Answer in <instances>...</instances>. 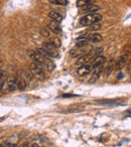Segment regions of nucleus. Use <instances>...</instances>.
Masks as SVG:
<instances>
[{
  "instance_id": "1",
  "label": "nucleus",
  "mask_w": 131,
  "mask_h": 147,
  "mask_svg": "<svg viewBox=\"0 0 131 147\" xmlns=\"http://www.w3.org/2000/svg\"><path fill=\"white\" fill-rule=\"evenodd\" d=\"M102 19V15L97 14V13H90L80 19V24L82 26H90V25L97 23Z\"/></svg>"
},
{
  "instance_id": "2",
  "label": "nucleus",
  "mask_w": 131,
  "mask_h": 147,
  "mask_svg": "<svg viewBox=\"0 0 131 147\" xmlns=\"http://www.w3.org/2000/svg\"><path fill=\"white\" fill-rule=\"evenodd\" d=\"M29 67H30V71L32 76H35L39 79H43L45 77V71H43V67H41V65H39V63H30Z\"/></svg>"
},
{
  "instance_id": "3",
  "label": "nucleus",
  "mask_w": 131,
  "mask_h": 147,
  "mask_svg": "<svg viewBox=\"0 0 131 147\" xmlns=\"http://www.w3.org/2000/svg\"><path fill=\"white\" fill-rule=\"evenodd\" d=\"M28 55H29V57L33 61V63H39V65H43V63H45V59H47L43 55H41V53L36 51H28Z\"/></svg>"
},
{
  "instance_id": "4",
  "label": "nucleus",
  "mask_w": 131,
  "mask_h": 147,
  "mask_svg": "<svg viewBox=\"0 0 131 147\" xmlns=\"http://www.w3.org/2000/svg\"><path fill=\"white\" fill-rule=\"evenodd\" d=\"M94 59H95V57H93L90 53H86V55H81V57H79L76 61V65H79V67L88 65V63H90V61H92Z\"/></svg>"
},
{
  "instance_id": "5",
  "label": "nucleus",
  "mask_w": 131,
  "mask_h": 147,
  "mask_svg": "<svg viewBox=\"0 0 131 147\" xmlns=\"http://www.w3.org/2000/svg\"><path fill=\"white\" fill-rule=\"evenodd\" d=\"M103 67H104L103 65L95 67L94 71H93L92 75H91V78L89 79V83H90V84H94V83L97 82V80L100 78L101 75L103 74Z\"/></svg>"
},
{
  "instance_id": "6",
  "label": "nucleus",
  "mask_w": 131,
  "mask_h": 147,
  "mask_svg": "<svg viewBox=\"0 0 131 147\" xmlns=\"http://www.w3.org/2000/svg\"><path fill=\"white\" fill-rule=\"evenodd\" d=\"M115 63H116V61H115L114 59H110V61L107 63V65L103 67V75H104L106 78L110 76L111 74H112L113 69H115Z\"/></svg>"
},
{
  "instance_id": "7",
  "label": "nucleus",
  "mask_w": 131,
  "mask_h": 147,
  "mask_svg": "<svg viewBox=\"0 0 131 147\" xmlns=\"http://www.w3.org/2000/svg\"><path fill=\"white\" fill-rule=\"evenodd\" d=\"M92 65H81V67H78V69H77V74H78L80 77H85L87 76V75H89V74L92 71Z\"/></svg>"
},
{
  "instance_id": "8",
  "label": "nucleus",
  "mask_w": 131,
  "mask_h": 147,
  "mask_svg": "<svg viewBox=\"0 0 131 147\" xmlns=\"http://www.w3.org/2000/svg\"><path fill=\"white\" fill-rule=\"evenodd\" d=\"M127 61H128V57H127V55H121V57H119L118 61L115 63V69H114L115 71H121V69L126 65Z\"/></svg>"
},
{
  "instance_id": "9",
  "label": "nucleus",
  "mask_w": 131,
  "mask_h": 147,
  "mask_svg": "<svg viewBox=\"0 0 131 147\" xmlns=\"http://www.w3.org/2000/svg\"><path fill=\"white\" fill-rule=\"evenodd\" d=\"M6 85H7V90L9 92H14L17 89V80L14 77H9L6 81Z\"/></svg>"
},
{
  "instance_id": "10",
  "label": "nucleus",
  "mask_w": 131,
  "mask_h": 147,
  "mask_svg": "<svg viewBox=\"0 0 131 147\" xmlns=\"http://www.w3.org/2000/svg\"><path fill=\"white\" fill-rule=\"evenodd\" d=\"M105 63H106V57H105L104 55H97V57L93 59L91 65H92V69H95V67H97L103 65Z\"/></svg>"
},
{
  "instance_id": "11",
  "label": "nucleus",
  "mask_w": 131,
  "mask_h": 147,
  "mask_svg": "<svg viewBox=\"0 0 131 147\" xmlns=\"http://www.w3.org/2000/svg\"><path fill=\"white\" fill-rule=\"evenodd\" d=\"M47 27L53 33H61V26H59V23L55 22V21H53V20L49 21V22L47 23Z\"/></svg>"
},
{
  "instance_id": "12",
  "label": "nucleus",
  "mask_w": 131,
  "mask_h": 147,
  "mask_svg": "<svg viewBox=\"0 0 131 147\" xmlns=\"http://www.w3.org/2000/svg\"><path fill=\"white\" fill-rule=\"evenodd\" d=\"M49 17L53 21L57 22V23H61V21H63V16H61L59 12H57V11H51V12H49Z\"/></svg>"
},
{
  "instance_id": "13",
  "label": "nucleus",
  "mask_w": 131,
  "mask_h": 147,
  "mask_svg": "<svg viewBox=\"0 0 131 147\" xmlns=\"http://www.w3.org/2000/svg\"><path fill=\"white\" fill-rule=\"evenodd\" d=\"M18 78L21 79V80H24L26 83H28L29 81L31 80V74H29V73H27V71L21 69V71H18Z\"/></svg>"
},
{
  "instance_id": "14",
  "label": "nucleus",
  "mask_w": 131,
  "mask_h": 147,
  "mask_svg": "<svg viewBox=\"0 0 131 147\" xmlns=\"http://www.w3.org/2000/svg\"><path fill=\"white\" fill-rule=\"evenodd\" d=\"M98 10H100V7L97 6V5H87L85 6V9H83V12H88L89 14L90 13H96Z\"/></svg>"
},
{
  "instance_id": "15",
  "label": "nucleus",
  "mask_w": 131,
  "mask_h": 147,
  "mask_svg": "<svg viewBox=\"0 0 131 147\" xmlns=\"http://www.w3.org/2000/svg\"><path fill=\"white\" fill-rule=\"evenodd\" d=\"M55 63H53V61H51L49 59H45V61L43 63V67H45V69H47V71H51L55 69Z\"/></svg>"
},
{
  "instance_id": "16",
  "label": "nucleus",
  "mask_w": 131,
  "mask_h": 147,
  "mask_svg": "<svg viewBox=\"0 0 131 147\" xmlns=\"http://www.w3.org/2000/svg\"><path fill=\"white\" fill-rule=\"evenodd\" d=\"M102 39L103 37L100 33H92L88 37V40H91L92 42H100V41H102Z\"/></svg>"
},
{
  "instance_id": "17",
  "label": "nucleus",
  "mask_w": 131,
  "mask_h": 147,
  "mask_svg": "<svg viewBox=\"0 0 131 147\" xmlns=\"http://www.w3.org/2000/svg\"><path fill=\"white\" fill-rule=\"evenodd\" d=\"M39 33H41V35H43V37H45V38H51V31L49 30L47 27H41V28L39 29Z\"/></svg>"
},
{
  "instance_id": "18",
  "label": "nucleus",
  "mask_w": 131,
  "mask_h": 147,
  "mask_svg": "<svg viewBox=\"0 0 131 147\" xmlns=\"http://www.w3.org/2000/svg\"><path fill=\"white\" fill-rule=\"evenodd\" d=\"M27 86V83L25 82L24 80H21V79H18L17 80V90L19 91H24L25 88Z\"/></svg>"
},
{
  "instance_id": "19",
  "label": "nucleus",
  "mask_w": 131,
  "mask_h": 147,
  "mask_svg": "<svg viewBox=\"0 0 131 147\" xmlns=\"http://www.w3.org/2000/svg\"><path fill=\"white\" fill-rule=\"evenodd\" d=\"M93 0H78L77 1V6L78 7H85L87 5H90Z\"/></svg>"
},
{
  "instance_id": "20",
  "label": "nucleus",
  "mask_w": 131,
  "mask_h": 147,
  "mask_svg": "<svg viewBox=\"0 0 131 147\" xmlns=\"http://www.w3.org/2000/svg\"><path fill=\"white\" fill-rule=\"evenodd\" d=\"M51 4H55V5H67L68 1L67 0H49Z\"/></svg>"
},
{
  "instance_id": "21",
  "label": "nucleus",
  "mask_w": 131,
  "mask_h": 147,
  "mask_svg": "<svg viewBox=\"0 0 131 147\" xmlns=\"http://www.w3.org/2000/svg\"><path fill=\"white\" fill-rule=\"evenodd\" d=\"M83 109H84V107H81V106H72L70 109H68V112L70 113H75V112H80V111H82Z\"/></svg>"
},
{
  "instance_id": "22",
  "label": "nucleus",
  "mask_w": 131,
  "mask_h": 147,
  "mask_svg": "<svg viewBox=\"0 0 131 147\" xmlns=\"http://www.w3.org/2000/svg\"><path fill=\"white\" fill-rule=\"evenodd\" d=\"M119 99H113V100H98L96 101V103H98V104H111V103H113L114 104L115 102H117Z\"/></svg>"
},
{
  "instance_id": "23",
  "label": "nucleus",
  "mask_w": 131,
  "mask_h": 147,
  "mask_svg": "<svg viewBox=\"0 0 131 147\" xmlns=\"http://www.w3.org/2000/svg\"><path fill=\"white\" fill-rule=\"evenodd\" d=\"M49 41H51V42L53 43V45H55V47H57H57H61V40H59V38H57V37H53V38H51Z\"/></svg>"
},
{
  "instance_id": "24",
  "label": "nucleus",
  "mask_w": 131,
  "mask_h": 147,
  "mask_svg": "<svg viewBox=\"0 0 131 147\" xmlns=\"http://www.w3.org/2000/svg\"><path fill=\"white\" fill-rule=\"evenodd\" d=\"M101 28V24L100 23H94V24H92V25H90L89 26V28H88V31L90 30V31H96V30H98V29H100Z\"/></svg>"
},
{
  "instance_id": "25",
  "label": "nucleus",
  "mask_w": 131,
  "mask_h": 147,
  "mask_svg": "<svg viewBox=\"0 0 131 147\" xmlns=\"http://www.w3.org/2000/svg\"><path fill=\"white\" fill-rule=\"evenodd\" d=\"M127 73L129 74V75H131V63L128 65V67H127Z\"/></svg>"
},
{
  "instance_id": "26",
  "label": "nucleus",
  "mask_w": 131,
  "mask_h": 147,
  "mask_svg": "<svg viewBox=\"0 0 131 147\" xmlns=\"http://www.w3.org/2000/svg\"><path fill=\"white\" fill-rule=\"evenodd\" d=\"M61 97H63V98H66V97H74V95H72V94H65V95H63Z\"/></svg>"
},
{
  "instance_id": "27",
  "label": "nucleus",
  "mask_w": 131,
  "mask_h": 147,
  "mask_svg": "<svg viewBox=\"0 0 131 147\" xmlns=\"http://www.w3.org/2000/svg\"><path fill=\"white\" fill-rule=\"evenodd\" d=\"M18 147H28V145H27L26 143H25V144H21L20 146H18Z\"/></svg>"
},
{
  "instance_id": "28",
  "label": "nucleus",
  "mask_w": 131,
  "mask_h": 147,
  "mask_svg": "<svg viewBox=\"0 0 131 147\" xmlns=\"http://www.w3.org/2000/svg\"><path fill=\"white\" fill-rule=\"evenodd\" d=\"M2 65H3V61H0V69L2 67Z\"/></svg>"
},
{
  "instance_id": "29",
  "label": "nucleus",
  "mask_w": 131,
  "mask_h": 147,
  "mask_svg": "<svg viewBox=\"0 0 131 147\" xmlns=\"http://www.w3.org/2000/svg\"><path fill=\"white\" fill-rule=\"evenodd\" d=\"M31 147H38V145H37V144H32V146H31Z\"/></svg>"
},
{
  "instance_id": "30",
  "label": "nucleus",
  "mask_w": 131,
  "mask_h": 147,
  "mask_svg": "<svg viewBox=\"0 0 131 147\" xmlns=\"http://www.w3.org/2000/svg\"><path fill=\"white\" fill-rule=\"evenodd\" d=\"M0 147H5V146H4V144H1L0 145Z\"/></svg>"
},
{
  "instance_id": "31",
  "label": "nucleus",
  "mask_w": 131,
  "mask_h": 147,
  "mask_svg": "<svg viewBox=\"0 0 131 147\" xmlns=\"http://www.w3.org/2000/svg\"><path fill=\"white\" fill-rule=\"evenodd\" d=\"M129 113H130V114H131V111H130V112H129Z\"/></svg>"
}]
</instances>
